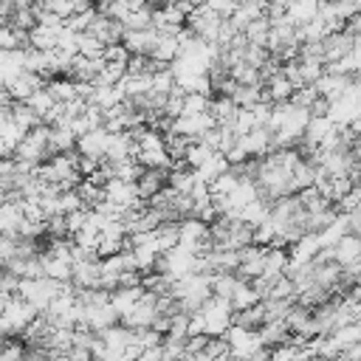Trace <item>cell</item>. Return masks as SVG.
<instances>
[{
	"instance_id": "7",
	"label": "cell",
	"mask_w": 361,
	"mask_h": 361,
	"mask_svg": "<svg viewBox=\"0 0 361 361\" xmlns=\"http://www.w3.org/2000/svg\"><path fill=\"white\" fill-rule=\"evenodd\" d=\"M265 251L268 245H259V243H248L245 248H240V265H237V274L243 279H254L262 274V265H265Z\"/></svg>"
},
{
	"instance_id": "33",
	"label": "cell",
	"mask_w": 361,
	"mask_h": 361,
	"mask_svg": "<svg viewBox=\"0 0 361 361\" xmlns=\"http://www.w3.org/2000/svg\"><path fill=\"white\" fill-rule=\"evenodd\" d=\"M149 25H152V6L130 8V14L124 17V28H149Z\"/></svg>"
},
{
	"instance_id": "4",
	"label": "cell",
	"mask_w": 361,
	"mask_h": 361,
	"mask_svg": "<svg viewBox=\"0 0 361 361\" xmlns=\"http://www.w3.org/2000/svg\"><path fill=\"white\" fill-rule=\"evenodd\" d=\"M197 310H200L203 319H206V333H209V336H223V333L228 330V324L234 322V307H231V302L223 299V296H214V293H212Z\"/></svg>"
},
{
	"instance_id": "14",
	"label": "cell",
	"mask_w": 361,
	"mask_h": 361,
	"mask_svg": "<svg viewBox=\"0 0 361 361\" xmlns=\"http://www.w3.org/2000/svg\"><path fill=\"white\" fill-rule=\"evenodd\" d=\"M178 54H180L178 34H166V31L158 34V39H155V45H152V51H149V56H152L158 65H169V62H175Z\"/></svg>"
},
{
	"instance_id": "29",
	"label": "cell",
	"mask_w": 361,
	"mask_h": 361,
	"mask_svg": "<svg viewBox=\"0 0 361 361\" xmlns=\"http://www.w3.org/2000/svg\"><path fill=\"white\" fill-rule=\"evenodd\" d=\"M212 155H214V149H212V147H206L203 141H192V144H189V149H186V155H183V164H186V166H192V169H200Z\"/></svg>"
},
{
	"instance_id": "9",
	"label": "cell",
	"mask_w": 361,
	"mask_h": 361,
	"mask_svg": "<svg viewBox=\"0 0 361 361\" xmlns=\"http://www.w3.org/2000/svg\"><path fill=\"white\" fill-rule=\"evenodd\" d=\"M158 28L155 25H149V28H124V45H127V51L130 54H149L152 51V45H155V39H158Z\"/></svg>"
},
{
	"instance_id": "17",
	"label": "cell",
	"mask_w": 361,
	"mask_h": 361,
	"mask_svg": "<svg viewBox=\"0 0 361 361\" xmlns=\"http://www.w3.org/2000/svg\"><path fill=\"white\" fill-rule=\"evenodd\" d=\"M76 149V133L68 124H51V135H48V152H71Z\"/></svg>"
},
{
	"instance_id": "2",
	"label": "cell",
	"mask_w": 361,
	"mask_h": 361,
	"mask_svg": "<svg viewBox=\"0 0 361 361\" xmlns=\"http://www.w3.org/2000/svg\"><path fill=\"white\" fill-rule=\"evenodd\" d=\"M48 135H51V124L39 121L37 127H31V130L20 138V144H17V149H14V158L23 161V164H31V166L42 164V161L51 155V152H48Z\"/></svg>"
},
{
	"instance_id": "8",
	"label": "cell",
	"mask_w": 361,
	"mask_h": 361,
	"mask_svg": "<svg viewBox=\"0 0 361 361\" xmlns=\"http://www.w3.org/2000/svg\"><path fill=\"white\" fill-rule=\"evenodd\" d=\"M135 152H138V147H135L133 130H116L107 135V152H104L107 161H121V158H130Z\"/></svg>"
},
{
	"instance_id": "30",
	"label": "cell",
	"mask_w": 361,
	"mask_h": 361,
	"mask_svg": "<svg viewBox=\"0 0 361 361\" xmlns=\"http://www.w3.org/2000/svg\"><path fill=\"white\" fill-rule=\"evenodd\" d=\"M76 192L82 195L85 206H96V203L104 200V183H96V180H90V178H82V180L76 183Z\"/></svg>"
},
{
	"instance_id": "6",
	"label": "cell",
	"mask_w": 361,
	"mask_h": 361,
	"mask_svg": "<svg viewBox=\"0 0 361 361\" xmlns=\"http://www.w3.org/2000/svg\"><path fill=\"white\" fill-rule=\"evenodd\" d=\"M353 45H355V37H353L347 28H336V31H330V34L322 39L324 62H327V65H330V62H338L341 56H347V54L353 51Z\"/></svg>"
},
{
	"instance_id": "10",
	"label": "cell",
	"mask_w": 361,
	"mask_h": 361,
	"mask_svg": "<svg viewBox=\"0 0 361 361\" xmlns=\"http://www.w3.org/2000/svg\"><path fill=\"white\" fill-rule=\"evenodd\" d=\"M107 135H110L107 127H96V130L79 135V138H76V152H79V155L104 158V152H107Z\"/></svg>"
},
{
	"instance_id": "22",
	"label": "cell",
	"mask_w": 361,
	"mask_h": 361,
	"mask_svg": "<svg viewBox=\"0 0 361 361\" xmlns=\"http://www.w3.org/2000/svg\"><path fill=\"white\" fill-rule=\"evenodd\" d=\"M268 34H271V17L268 14H262V17H257L254 23H248L245 28H243V37H245V42L248 45H268Z\"/></svg>"
},
{
	"instance_id": "26",
	"label": "cell",
	"mask_w": 361,
	"mask_h": 361,
	"mask_svg": "<svg viewBox=\"0 0 361 361\" xmlns=\"http://www.w3.org/2000/svg\"><path fill=\"white\" fill-rule=\"evenodd\" d=\"M240 279H243V276H240L237 271H214V274H212V293L228 299V296L234 293V288H237Z\"/></svg>"
},
{
	"instance_id": "25",
	"label": "cell",
	"mask_w": 361,
	"mask_h": 361,
	"mask_svg": "<svg viewBox=\"0 0 361 361\" xmlns=\"http://www.w3.org/2000/svg\"><path fill=\"white\" fill-rule=\"evenodd\" d=\"M25 104H28V107H31V110H34V113H37V116L45 121V116L54 110L56 99H54V93L48 90V85H42V87H37V90H34V93L25 99Z\"/></svg>"
},
{
	"instance_id": "3",
	"label": "cell",
	"mask_w": 361,
	"mask_h": 361,
	"mask_svg": "<svg viewBox=\"0 0 361 361\" xmlns=\"http://www.w3.org/2000/svg\"><path fill=\"white\" fill-rule=\"evenodd\" d=\"M37 313L39 310L31 302H25L20 293H14L11 299L3 302V333L6 336H23V330L34 322Z\"/></svg>"
},
{
	"instance_id": "24",
	"label": "cell",
	"mask_w": 361,
	"mask_h": 361,
	"mask_svg": "<svg viewBox=\"0 0 361 361\" xmlns=\"http://www.w3.org/2000/svg\"><path fill=\"white\" fill-rule=\"evenodd\" d=\"M45 85H48V90L54 93L56 102H71V99L79 96V85H76V79H71V76H54V79H48Z\"/></svg>"
},
{
	"instance_id": "5",
	"label": "cell",
	"mask_w": 361,
	"mask_h": 361,
	"mask_svg": "<svg viewBox=\"0 0 361 361\" xmlns=\"http://www.w3.org/2000/svg\"><path fill=\"white\" fill-rule=\"evenodd\" d=\"M223 20H226V17H220V14H217L214 8H209V6H206V0H203V3H197V6H195V11L186 17V28H189L195 37L214 42Z\"/></svg>"
},
{
	"instance_id": "21",
	"label": "cell",
	"mask_w": 361,
	"mask_h": 361,
	"mask_svg": "<svg viewBox=\"0 0 361 361\" xmlns=\"http://www.w3.org/2000/svg\"><path fill=\"white\" fill-rule=\"evenodd\" d=\"M262 296H259V290L254 288V282L251 279H240L237 282V288H234V293L228 296V302H231V307L234 310H245V307H251V305H257Z\"/></svg>"
},
{
	"instance_id": "11",
	"label": "cell",
	"mask_w": 361,
	"mask_h": 361,
	"mask_svg": "<svg viewBox=\"0 0 361 361\" xmlns=\"http://www.w3.org/2000/svg\"><path fill=\"white\" fill-rule=\"evenodd\" d=\"M45 85V79L39 76V73H34V71H23L20 76H14L8 85H6V90H8V96L14 99V102H25L37 87H42Z\"/></svg>"
},
{
	"instance_id": "27",
	"label": "cell",
	"mask_w": 361,
	"mask_h": 361,
	"mask_svg": "<svg viewBox=\"0 0 361 361\" xmlns=\"http://www.w3.org/2000/svg\"><path fill=\"white\" fill-rule=\"evenodd\" d=\"M231 99L237 102V107H254L257 102L265 99V90H262V85H240V82H237Z\"/></svg>"
},
{
	"instance_id": "28",
	"label": "cell",
	"mask_w": 361,
	"mask_h": 361,
	"mask_svg": "<svg viewBox=\"0 0 361 361\" xmlns=\"http://www.w3.org/2000/svg\"><path fill=\"white\" fill-rule=\"evenodd\" d=\"M237 183H240V175L228 166V169L220 172L214 180H209V186H212V197H226V195H231Z\"/></svg>"
},
{
	"instance_id": "38",
	"label": "cell",
	"mask_w": 361,
	"mask_h": 361,
	"mask_svg": "<svg viewBox=\"0 0 361 361\" xmlns=\"http://www.w3.org/2000/svg\"><path fill=\"white\" fill-rule=\"evenodd\" d=\"M90 3H93V6H104L107 0H90Z\"/></svg>"
},
{
	"instance_id": "36",
	"label": "cell",
	"mask_w": 361,
	"mask_h": 361,
	"mask_svg": "<svg viewBox=\"0 0 361 361\" xmlns=\"http://www.w3.org/2000/svg\"><path fill=\"white\" fill-rule=\"evenodd\" d=\"M14 14V0H0V25H8Z\"/></svg>"
},
{
	"instance_id": "19",
	"label": "cell",
	"mask_w": 361,
	"mask_h": 361,
	"mask_svg": "<svg viewBox=\"0 0 361 361\" xmlns=\"http://www.w3.org/2000/svg\"><path fill=\"white\" fill-rule=\"evenodd\" d=\"M144 296V285H130V288H116L110 290V305L118 310V319Z\"/></svg>"
},
{
	"instance_id": "16",
	"label": "cell",
	"mask_w": 361,
	"mask_h": 361,
	"mask_svg": "<svg viewBox=\"0 0 361 361\" xmlns=\"http://www.w3.org/2000/svg\"><path fill=\"white\" fill-rule=\"evenodd\" d=\"M62 25H65V23H62ZM62 25H45V23H37V25L28 31V45H34V48H42V51H48V48H56Z\"/></svg>"
},
{
	"instance_id": "39",
	"label": "cell",
	"mask_w": 361,
	"mask_h": 361,
	"mask_svg": "<svg viewBox=\"0 0 361 361\" xmlns=\"http://www.w3.org/2000/svg\"><path fill=\"white\" fill-rule=\"evenodd\" d=\"M324 3H338V0H324Z\"/></svg>"
},
{
	"instance_id": "1",
	"label": "cell",
	"mask_w": 361,
	"mask_h": 361,
	"mask_svg": "<svg viewBox=\"0 0 361 361\" xmlns=\"http://www.w3.org/2000/svg\"><path fill=\"white\" fill-rule=\"evenodd\" d=\"M65 288V282H59V279H51V276H23L20 282H17V293L25 299V302H31L39 313L42 310H48V305L54 302V296L59 293Z\"/></svg>"
},
{
	"instance_id": "31",
	"label": "cell",
	"mask_w": 361,
	"mask_h": 361,
	"mask_svg": "<svg viewBox=\"0 0 361 361\" xmlns=\"http://www.w3.org/2000/svg\"><path fill=\"white\" fill-rule=\"evenodd\" d=\"M76 45H79V54H85V56H104V42L90 31H79Z\"/></svg>"
},
{
	"instance_id": "32",
	"label": "cell",
	"mask_w": 361,
	"mask_h": 361,
	"mask_svg": "<svg viewBox=\"0 0 361 361\" xmlns=\"http://www.w3.org/2000/svg\"><path fill=\"white\" fill-rule=\"evenodd\" d=\"M212 104L209 93H197V90H186L183 93V113H206Z\"/></svg>"
},
{
	"instance_id": "23",
	"label": "cell",
	"mask_w": 361,
	"mask_h": 361,
	"mask_svg": "<svg viewBox=\"0 0 361 361\" xmlns=\"http://www.w3.org/2000/svg\"><path fill=\"white\" fill-rule=\"evenodd\" d=\"M8 118H11L23 133H28L31 127H37V124L42 121V118H39V116L25 104V102H11V107H8Z\"/></svg>"
},
{
	"instance_id": "34",
	"label": "cell",
	"mask_w": 361,
	"mask_h": 361,
	"mask_svg": "<svg viewBox=\"0 0 361 361\" xmlns=\"http://www.w3.org/2000/svg\"><path fill=\"white\" fill-rule=\"evenodd\" d=\"M228 127H231L237 135H245L251 127H257V116H254V110H251V107H240L237 116H234V121H231Z\"/></svg>"
},
{
	"instance_id": "15",
	"label": "cell",
	"mask_w": 361,
	"mask_h": 361,
	"mask_svg": "<svg viewBox=\"0 0 361 361\" xmlns=\"http://www.w3.org/2000/svg\"><path fill=\"white\" fill-rule=\"evenodd\" d=\"M124 99H127V96H124L121 85H93V87H90V96H87V102L96 104L99 110H110V107L121 104Z\"/></svg>"
},
{
	"instance_id": "13",
	"label": "cell",
	"mask_w": 361,
	"mask_h": 361,
	"mask_svg": "<svg viewBox=\"0 0 361 361\" xmlns=\"http://www.w3.org/2000/svg\"><path fill=\"white\" fill-rule=\"evenodd\" d=\"M164 186H166V169H155V166H144V172L135 180V189H138L141 200L155 197Z\"/></svg>"
},
{
	"instance_id": "20",
	"label": "cell",
	"mask_w": 361,
	"mask_h": 361,
	"mask_svg": "<svg viewBox=\"0 0 361 361\" xmlns=\"http://www.w3.org/2000/svg\"><path fill=\"white\" fill-rule=\"evenodd\" d=\"M237 102L231 99V96H226V93H217V96H212V104H209V113L214 116V121L217 124H231L234 121V116H237Z\"/></svg>"
},
{
	"instance_id": "37",
	"label": "cell",
	"mask_w": 361,
	"mask_h": 361,
	"mask_svg": "<svg viewBox=\"0 0 361 361\" xmlns=\"http://www.w3.org/2000/svg\"><path fill=\"white\" fill-rule=\"evenodd\" d=\"M344 28H347L353 37H361V11H355V14H353V17L344 23Z\"/></svg>"
},
{
	"instance_id": "18",
	"label": "cell",
	"mask_w": 361,
	"mask_h": 361,
	"mask_svg": "<svg viewBox=\"0 0 361 361\" xmlns=\"http://www.w3.org/2000/svg\"><path fill=\"white\" fill-rule=\"evenodd\" d=\"M39 262H42L45 276L59 279V282H71V274H73V262H71V259L51 257V254H45V251H39Z\"/></svg>"
},
{
	"instance_id": "35",
	"label": "cell",
	"mask_w": 361,
	"mask_h": 361,
	"mask_svg": "<svg viewBox=\"0 0 361 361\" xmlns=\"http://www.w3.org/2000/svg\"><path fill=\"white\" fill-rule=\"evenodd\" d=\"M237 3H240V0H206V6L214 8L220 17H231V11L237 8Z\"/></svg>"
},
{
	"instance_id": "12",
	"label": "cell",
	"mask_w": 361,
	"mask_h": 361,
	"mask_svg": "<svg viewBox=\"0 0 361 361\" xmlns=\"http://www.w3.org/2000/svg\"><path fill=\"white\" fill-rule=\"evenodd\" d=\"M262 90H265V99L268 102H288L290 96H293V82L282 73V68L276 71V73H271V76H265L262 79Z\"/></svg>"
}]
</instances>
